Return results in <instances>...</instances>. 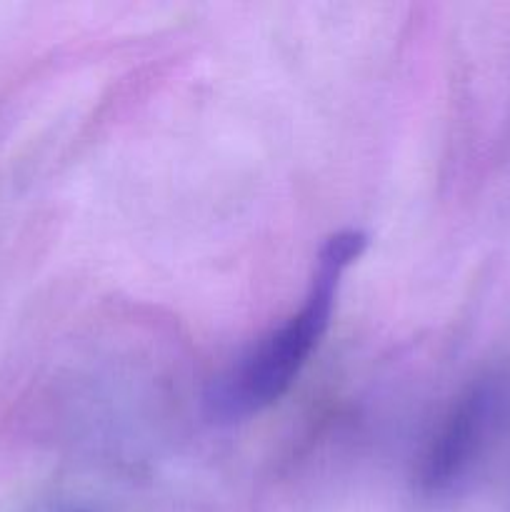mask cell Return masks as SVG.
<instances>
[{"label":"cell","instance_id":"6da1fadb","mask_svg":"<svg viewBox=\"0 0 510 512\" xmlns=\"http://www.w3.org/2000/svg\"><path fill=\"white\" fill-rule=\"evenodd\" d=\"M365 245L368 238L360 230H340L325 240L300 308L258 340L218 383L210 398L218 418H250L288 393L328 333L345 270L363 255Z\"/></svg>","mask_w":510,"mask_h":512},{"label":"cell","instance_id":"7a4b0ae2","mask_svg":"<svg viewBox=\"0 0 510 512\" xmlns=\"http://www.w3.org/2000/svg\"><path fill=\"white\" fill-rule=\"evenodd\" d=\"M508 398L505 375H483L453 400L420 463L418 483L425 493L443 495L468 478L503 423Z\"/></svg>","mask_w":510,"mask_h":512}]
</instances>
